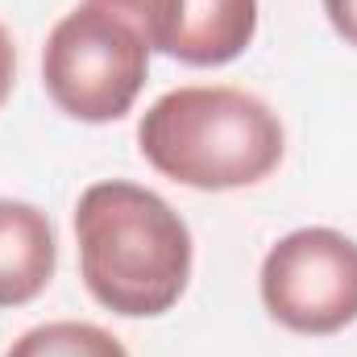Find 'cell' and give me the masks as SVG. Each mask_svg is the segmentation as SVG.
Wrapping results in <instances>:
<instances>
[{"label": "cell", "mask_w": 357, "mask_h": 357, "mask_svg": "<svg viewBox=\"0 0 357 357\" xmlns=\"http://www.w3.org/2000/svg\"><path fill=\"white\" fill-rule=\"evenodd\" d=\"M79 274L116 316H162L191 278V233L175 208L137 183H91L75 204Z\"/></svg>", "instance_id": "1"}, {"label": "cell", "mask_w": 357, "mask_h": 357, "mask_svg": "<svg viewBox=\"0 0 357 357\" xmlns=\"http://www.w3.org/2000/svg\"><path fill=\"white\" fill-rule=\"evenodd\" d=\"M137 146L158 175L183 187L233 191L282 162V125L241 88H175L142 116Z\"/></svg>", "instance_id": "2"}, {"label": "cell", "mask_w": 357, "mask_h": 357, "mask_svg": "<svg viewBox=\"0 0 357 357\" xmlns=\"http://www.w3.org/2000/svg\"><path fill=\"white\" fill-rule=\"evenodd\" d=\"M150 71V46L142 33L100 4L67 13L42 50V84L50 100L88 125L121 121Z\"/></svg>", "instance_id": "3"}, {"label": "cell", "mask_w": 357, "mask_h": 357, "mask_svg": "<svg viewBox=\"0 0 357 357\" xmlns=\"http://www.w3.org/2000/svg\"><path fill=\"white\" fill-rule=\"evenodd\" d=\"M262 303L291 333L333 337L357 320V241L337 229H295L262 262Z\"/></svg>", "instance_id": "4"}, {"label": "cell", "mask_w": 357, "mask_h": 357, "mask_svg": "<svg viewBox=\"0 0 357 357\" xmlns=\"http://www.w3.org/2000/svg\"><path fill=\"white\" fill-rule=\"evenodd\" d=\"M129 21L142 42L187 67H225L258 29V0H88Z\"/></svg>", "instance_id": "5"}, {"label": "cell", "mask_w": 357, "mask_h": 357, "mask_svg": "<svg viewBox=\"0 0 357 357\" xmlns=\"http://www.w3.org/2000/svg\"><path fill=\"white\" fill-rule=\"evenodd\" d=\"M59 266L54 229L42 208L0 199V307H21L46 291Z\"/></svg>", "instance_id": "6"}, {"label": "cell", "mask_w": 357, "mask_h": 357, "mask_svg": "<svg viewBox=\"0 0 357 357\" xmlns=\"http://www.w3.org/2000/svg\"><path fill=\"white\" fill-rule=\"evenodd\" d=\"M4 357H129V354L100 324L54 320V324H38V328L21 333Z\"/></svg>", "instance_id": "7"}, {"label": "cell", "mask_w": 357, "mask_h": 357, "mask_svg": "<svg viewBox=\"0 0 357 357\" xmlns=\"http://www.w3.org/2000/svg\"><path fill=\"white\" fill-rule=\"evenodd\" d=\"M324 13H328V21H333V29L357 46V0H324Z\"/></svg>", "instance_id": "8"}, {"label": "cell", "mask_w": 357, "mask_h": 357, "mask_svg": "<svg viewBox=\"0 0 357 357\" xmlns=\"http://www.w3.org/2000/svg\"><path fill=\"white\" fill-rule=\"evenodd\" d=\"M13 79H17V46H13L8 29L0 25V104L8 100V91H13Z\"/></svg>", "instance_id": "9"}]
</instances>
